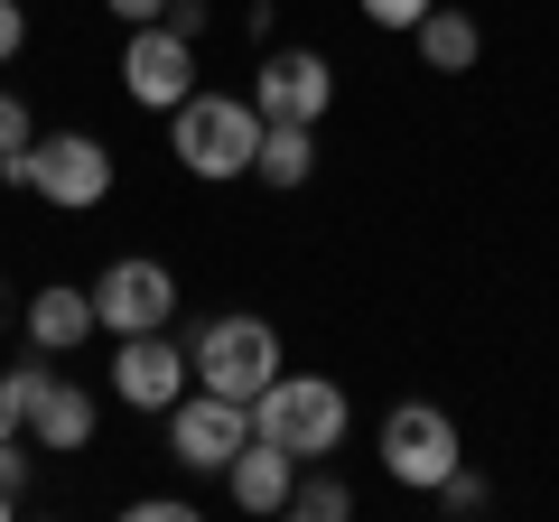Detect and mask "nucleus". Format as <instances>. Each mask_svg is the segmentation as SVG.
Instances as JSON below:
<instances>
[{
    "mask_svg": "<svg viewBox=\"0 0 559 522\" xmlns=\"http://www.w3.org/2000/svg\"><path fill=\"white\" fill-rule=\"evenodd\" d=\"M168 150H178L187 178L224 187V178H252V150H261V112L252 94H187L178 112H168Z\"/></svg>",
    "mask_w": 559,
    "mask_h": 522,
    "instance_id": "f257e3e1",
    "label": "nucleus"
},
{
    "mask_svg": "<svg viewBox=\"0 0 559 522\" xmlns=\"http://www.w3.org/2000/svg\"><path fill=\"white\" fill-rule=\"evenodd\" d=\"M187 373L205 392H234V402H261L280 382V327L261 308H224V318H197L187 327Z\"/></svg>",
    "mask_w": 559,
    "mask_h": 522,
    "instance_id": "f03ea898",
    "label": "nucleus"
},
{
    "mask_svg": "<svg viewBox=\"0 0 559 522\" xmlns=\"http://www.w3.org/2000/svg\"><path fill=\"white\" fill-rule=\"evenodd\" d=\"M252 429H261V439H280L299 466H318V458H336V448H345L355 402H345V382H326V373H289V364H280V382L252 402Z\"/></svg>",
    "mask_w": 559,
    "mask_h": 522,
    "instance_id": "7ed1b4c3",
    "label": "nucleus"
},
{
    "mask_svg": "<svg viewBox=\"0 0 559 522\" xmlns=\"http://www.w3.org/2000/svg\"><path fill=\"white\" fill-rule=\"evenodd\" d=\"M10 382H20V429L38 439V458H75V448H94L103 402L84 392V382H66V355H38V345H28V355L10 364Z\"/></svg>",
    "mask_w": 559,
    "mask_h": 522,
    "instance_id": "20e7f679",
    "label": "nucleus"
},
{
    "mask_svg": "<svg viewBox=\"0 0 559 522\" xmlns=\"http://www.w3.org/2000/svg\"><path fill=\"white\" fill-rule=\"evenodd\" d=\"M373 448H382V476L411 485V495H439V485L466 466V439H457V420H448L439 402H392Z\"/></svg>",
    "mask_w": 559,
    "mask_h": 522,
    "instance_id": "39448f33",
    "label": "nucleus"
},
{
    "mask_svg": "<svg viewBox=\"0 0 559 522\" xmlns=\"http://www.w3.org/2000/svg\"><path fill=\"white\" fill-rule=\"evenodd\" d=\"M159 429H168V466H187V476H224V466L242 458V439H252V402L187 382L178 402L159 411Z\"/></svg>",
    "mask_w": 559,
    "mask_h": 522,
    "instance_id": "423d86ee",
    "label": "nucleus"
},
{
    "mask_svg": "<svg viewBox=\"0 0 559 522\" xmlns=\"http://www.w3.org/2000/svg\"><path fill=\"white\" fill-rule=\"evenodd\" d=\"M84 289H94V327H103V336H150V327L178 318V271H168V261H150V252L103 261Z\"/></svg>",
    "mask_w": 559,
    "mask_h": 522,
    "instance_id": "0eeeda50",
    "label": "nucleus"
},
{
    "mask_svg": "<svg viewBox=\"0 0 559 522\" xmlns=\"http://www.w3.org/2000/svg\"><path fill=\"white\" fill-rule=\"evenodd\" d=\"M28 197H47L57 215H94L112 197V150L94 131H38V150H28Z\"/></svg>",
    "mask_w": 559,
    "mask_h": 522,
    "instance_id": "6e6552de",
    "label": "nucleus"
},
{
    "mask_svg": "<svg viewBox=\"0 0 559 522\" xmlns=\"http://www.w3.org/2000/svg\"><path fill=\"white\" fill-rule=\"evenodd\" d=\"M121 94H131L140 112H178V103L197 94V38H178L168 20H140L131 38H121Z\"/></svg>",
    "mask_w": 559,
    "mask_h": 522,
    "instance_id": "1a4fd4ad",
    "label": "nucleus"
},
{
    "mask_svg": "<svg viewBox=\"0 0 559 522\" xmlns=\"http://www.w3.org/2000/svg\"><path fill=\"white\" fill-rule=\"evenodd\" d=\"M326 103H336V66L318 47H261V66H252V112L261 121H308L318 131Z\"/></svg>",
    "mask_w": 559,
    "mask_h": 522,
    "instance_id": "9d476101",
    "label": "nucleus"
},
{
    "mask_svg": "<svg viewBox=\"0 0 559 522\" xmlns=\"http://www.w3.org/2000/svg\"><path fill=\"white\" fill-rule=\"evenodd\" d=\"M103 382H112L121 411H150V420H159L187 382H197V373H187V336H168V327H150V336H112V373H103Z\"/></svg>",
    "mask_w": 559,
    "mask_h": 522,
    "instance_id": "9b49d317",
    "label": "nucleus"
},
{
    "mask_svg": "<svg viewBox=\"0 0 559 522\" xmlns=\"http://www.w3.org/2000/svg\"><path fill=\"white\" fill-rule=\"evenodd\" d=\"M289 485H299V458L280 439H242V458L224 466V495H234V513H289Z\"/></svg>",
    "mask_w": 559,
    "mask_h": 522,
    "instance_id": "f8f14e48",
    "label": "nucleus"
},
{
    "mask_svg": "<svg viewBox=\"0 0 559 522\" xmlns=\"http://www.w3.org/2000/svg\"><path fill=\"white\" fill-rule=\"evenodd\" d=\"M20 327H28L38 355H75L84 336H103V327H94V289H75V281H47L38 299L20 308Z\"/></svg>",
    "mask_w": 559,
    "mask_h": 522,
    "instance_id": "ddd939ff",
    "label": "nucleus"
},
{
    "mask_svg": "<svg viewBox=\"0 0 559 522\" xmlns=\"http://www.w3.org/2000/svg\"><path fill=\"white\" fill-rule=\"evenodd\" d=\"M252 178L271 187V197H289V187H308V178H318V131H308V121H261Z\"/></svg>",
    "mask_w": 559,
    "mask_h": 522,
    "instance_id": "4468645a",
    "label": "nucleus"
},
{
    "mask_svg": "<svg viewBox=\"0 0 559 522\" xmlns=\"http://www.w3.org/2000/svg\"><path fill=\"white\" fill-rule=\"evenodd\" d=\"M411 47H419V66H429V75H466V66L485 57V28L466 20V10H448V0H439V10L411 28Z\"/></svg>",
    "mask_w": 559,
    "mask_h": 522,
    "instance_id": "2eb2a0df",
    "label": "nucleus"
},
{
    "mask_svg": "<svg viewBox=\"0 0 559 522\" xmlns=\"http://www.w3.org/2000/svg\"><path fill=\"white\" fill-rule=\"evenodd\" d=\"M28 150H38V112L20 94H0V178L28 187Z\"/></svg>",
    "mask_w": 559,
    "mask_h": 522,
    "instance_id": "dca6fc26",
    "label": "nucleus"
},
{
    "mask_svg": "<svg viewBox=\"0 0 559 522\" xmlns=\"http://www.w3.org/2000/svg\"><path fill=\"white\" fill-rule=\"evenodd\" d=\"M289 513H299V522H345V513H355V485H336V476H299V485H289Z\"/></svg>",
    "mask_w": 559,
    "mask_h": 522,
    "instance_id": "f3484780",
    "label": "nucleus"
},
{
    "mask_svg": "<svg viewBox=\"0 0 559 522\" xmlns=\"http://www.w3.org/2000/svg\"><path fill=\"white\" fill-rule=\"evenodd\" d=\"M28 466H38V439H28V429H20V439H0V495H10V503H28Z\"/></svg>",
    "mask_w": 559,
    "mask_h": 522,
    "instance_id": "a211bd4d",
    "label": "nucleus"
},
{
    "mask_svg": "<svg viewBox=\"0 0 559 522\" xmlns=\"http://www.w3.org/2000/svg\"><path fill=\"white\" fill-rule=\"evenodd\" d=\"M355 10H364V20H373V28H392V38H411V28L429 20L439 0H355Z\"/></svg>",
    "mask_w": 559,
    "mask_h": 522,
    "instance_id": "6ab92c4d",
    "label": "nucleus"
},
{
    "mask_svg": "<svg viewBox=\"0 0 559 522\" xmlns=\"http://www.w3.org/2000/svg\"><path fill=\"white\" fill-rule=\"evenodd\" d=\"M485 503H495V495H485V476H466V466L439 485V513H485Z\"/></svg>",
    "mask_w": 559,
    "mask_h": 522,
    "instance_id": "aec40b11",
    "label": "nucleus"
},
{
    "mask_svg": "<svg viewBox=\"0 0 559 522\" xmlns=\"http://www.w3.org/2000/svg\"><path fill=\"white\" fill-rule=\"evenodd\" d=\"M131 522H197L187 495H131Z\"/></svg>",
    "mask_w": 559,
    "mask_h": 522,
    "instance_id": "412c9836",
    "label": "nucleus"
},
{
    "mask_svg": "<svg viewBox=\"0 0 559 522\" xmlns=\"http://www.w3.org/2000/svg\"><path fill=\"white\" fill-rule=\"evenodd\" d=\"M20 47H28V10H20V0H0V66L20 57Z\"/></svg>",
    "mask_w": 559,
    "mask_h": 522,
    "instance_id": "4be33fe9",
    "label": "nucleus"
},
{
    "mask_svg": "<svg viewBox=\"0 0 559 522\" xmlns=\"http://www.w3.org/2000/svg\"><path fill=\"white\" fill-rule=\"evenodd\" d=\"M159 20H168V28H178V38H197V47H205V0H168Z\"/></svg>",
    "mask_w": 559,
    "mask_h": 522,
    "instance_id": "5701e85b",
    "label": "nucleus"
},
{
    "mask_svg": "<svg viewBox=\"0 0 559 522\" xmlns=\"http://www.w3.org/2000/svg\"><path fill=\"white\" fill-rule=\"evenodd\" d=\"M103 10H112V20H121V28H140V20H159L168 0H103Z\"/></svg>",
    "mask_w": 559,
    "mask_h": 522,
    "instance_id": "b1692460",
    "label": "nucleus"
},
{
    "mask_svg": "<svg viewBox=\"0 0 559 522\" xmlns=\"http://www.w3.org/2000/svg\"><path fill=\"white\" fill-rule=\"evenodd\" d=\"M0 439H20V382L0 373Z\"/></svg>",
    "mask_w": 559,
    "mask_h": 522,
    "instance_id": "393cba45",
    "label": "nucleus"
},
{
    "mask_svg": "<svg viewBox=\"0 0 559 522\" xmlns=\"http://www.w3.org/2000/svg\"><path fill=\"white\" fill-rule=\"evenodd\" d=\"M10 513H20V503H10V495H0V522H10Z\"/></svg>",
    "mask_w": 559,
    "mask_h": 522,
    "instance_id": "a878e982",
    "label": "nucleus"
}]
</instances>
